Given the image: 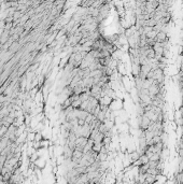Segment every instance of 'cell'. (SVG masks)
Masks as SVG:
<instances>
[{
  "mask_svg": "<svg viewBox=\"0 0 183 184\" xmlns=\"http://www.w3.org/2000/svg\"><path fill=\"white\" fill-rule=\"evenodd\" d=\"M87 139H88V138H86V137H84V136H80V137H78L77 140H76V144H77L76 149L83 151V148H84L85 144L87 143Z\"/></svg>",
  "mask_w": 183,
  "mask_h": 184,
  "instance_id": "cell-2",
  "label": "cell"
},
{
  "mask_svg": "<svg viewBox=\"0 0 183 184\" xmlns=\"http://www.w3.org/2000/svg\"><path fill=\"white\" fill-rule=\"evenodd\" d=\"M112 100H113L112 97H110L109 95H104V96L100 97V99H99V103L103 104V106H108V107H109Z\"/></svg>",
  "mask_w": 183,
  "mask_h": 184,
  "instance_id": "cell-3",
  "label": "cell"
},
{
  "mask_svg": "<svg viewBox=\"0 0 183 184\" xmlns=\"http://www.w3.org/2000/svg\"><path fill=\"white\" fill-rule=\"evenodd\" d=\"M103 138H104V134L99 131V133H98L95 137H94V143H96V142H102Z\"/></svg>",
  "mask_w": 183,
  "mask_h": 184,
  "instance_id": "cell-5",
  "label": "cell"
},
{
  "mask_svg": "<svg viewBox=\"0 0 183 184\" xmlns=\"http://www.w3.org/2000/svg\"><path fill=\"white\" fill-rule=\"evenodd\" d=\"M155 41L156 42H160V43H163V42H166V41H169V36H168V33H166L164 30H160L157 33L155 37Z\"/></svg>",
  "mask_w": 183,
  "mask_h": 184,
  "instance_id": "cell-1",
  "label": "cell"
},
{
  "mask_svg": "<svg viewBox=\"0 0 183 184\" xmlns=\"http://www.w3.org/2000/svg\"><path fill=\"white\" fill-rule=\"evenodd\" d=\"M156 35H157V31L156 30H154V29H152V30H150L149 33H146L145 34V36H146V38H152V39H155V37H156Z\"/></svg>",
  "mask_w": 183,
  "mask_h": 184,
  "instance_id": "cell-7",
  "label": "cell"
},
{
  "mask_svg": "<svg viewBox=\"0 0 183 184\" xmlns=\"http://www.w3.org/2000/svg\"><path fill=\"white\" fill-rule=\"evenodd\" d=\"M180 55L183 56V49H182V48H181V51H180Z\"/></svg>",
  "mask_w": 183,
  "mask_h": 184,
  "instance_id": "cell-10",
  "label": "cell"
},
{
  "mask_svg": "<svg viewBox=\"0 0 183 184\" xmlns=\"http://www.w3.org/2000/svg\"><path fill=\"white\" fill-rule=\"evenodd\" d=\"M81 103H82V100L79 98V99H77V100H73L72 103H71V106L73 109H79V107L81 106Z\"/></svg>",
  "mask_w": 183,
  "mask_h": 184,
  "instance_id": "cell-8",
  "label": "cell"
},
{
  "mask_svg": "<svg viewBox=\"0 0 183 184\" xmlns=\"http://www.w3.org/2000/svg\"><path fill=\"white\" fill-rule=\"evenodd\" d=\"M140 70H141V65L140 64H132V74L134 75V78L138 77L139 73H140Z\"/></svg>",
  "mask_w": 183,
  "mask_h": 184,
  "instance_id": "cell-4",
  "label": "cell"
},
{
  "mask_svg": "<svg viewBox=\"0 0 183 184\" xmlns=\"http://www.w3.org/2000/svg\"><path fill=\"white\" fill-rule=\"evenodd\" d=\"M102 146H103V142H96V143H94V145H93V150L99 153Z\"/></svg>",
  "mask_w": 183,
  "mask_h": 184,
  "instance_id": "cell-6",
  "label": "cell"
},
{
  "mask_svg": "<svg viewBox=\"0 0 183 184\" xmlns=\"http://www.w3.org/2000/svg\"><path fill=\"white\" fill-rule=\"evenodd\" d=\"M160 153H162V152H156V153H153V155L151 156V158L149 160H160Z\"/></svg>",
  "mask_w": 183,
  "mask_h": 184,
  "instance_id": "cell-9",
  "label": "cell"
}]
</instances>
